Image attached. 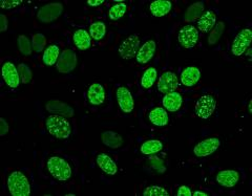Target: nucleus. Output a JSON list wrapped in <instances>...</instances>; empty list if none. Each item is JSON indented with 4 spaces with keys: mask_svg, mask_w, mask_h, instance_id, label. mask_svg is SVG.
<instances>
[{
    "mask_svg": "<svg viewBox=\"0 0 252 196\" xmlns=\"http://www.w3.org/2000/svg\"><path fill=\"white\" fill-rule=\"evenodd\" d=\"M163 143L160 140H148L142 143L140 146V151L142 154L152 155L162 151Z\"/></svg>",
    "mask_w": 252,
    "mask_h": 196,
    "instance_id": "nucleus-27",
    "label": "nucleus"
},
{
    "mask_svg": "<svg viewBox=\"0 0 252 196\" xmlns=\"http://www.w3.org/2000/svg\"><path fill=\"white\" fill-rule=\"evenodd\" d=\"M139 49H140V39L138 35H130L120 44L119 54L122 59L130 60L137 56Z\"/></svg>",
    "mask_w": 252,
    "mask_h": 196,
    "instance_id": "nucleus-8",
    "label": "nucleus"
},
{
    "mask_svg": "<svg viewBox=\"0 0 252 196\" xmlns=\"http://www.w3.org/2000/svg\"><path fill=\"white\" fill-rule=\"evenodd\" d=\"M90 35L93 40L94 41H100L104 38L106 34V26L105 23L102 21H96L91 25L90 27Z\"/></svg>",
    "mask_w": 252,
    "mask_h": 196,
    "instance_id": "nucleus-30",
    "label": "nucleus"
},
{
    "mask_svg": "<svg viewBox=\"0 0 252 196\" xmlns=\"http://www.w3.org/2000/svg\"><path fill=\"white\" fill-rule=\"evenodd\" d=\"M2 77L5 84L11 88H18L21 83L18 68L10 61H6L2 65Z\"/></svg>",
    "mask_w": 252,
    "mask_h": 196,
    "instance_id": "nucleus-12",
    "label": "nucleus"
},
{
    "mask_svg": "<svg viewBox=\"0 0 252 196\" xmlns=\"http://www.w3.org/2000/svg\"><path fill=\"white\" fill-rule=\"evenodd\" d=\"M158 72L155 67H148L141 77V86L144 89L152 88L157 81Z\"/></svg>",
    "mask_w": 252,
    "mask_h": 196,
    "instance_id": "nucleus-29",
    "label": "nucleus"
},
{
    "mask_svg": "<svg viewBox=\"0 0 252 196\" xmlns=\"http://www.w3.org/2000/svg\"><path fill=\"white\" fill-rule=\"evenodd\" d=\"M220 147V140L218 138H208L201 140L193 148V153L196 158H207L214 154Z\"/></svg>",
    "mask_w": 252,
    "mask_h": 196,
    "instance_id": "nucleus-9",
    "label": "nucleus"
},
{
    "mask_svg": "<svg viewBox=\"0 0 252 196\" xmlns=\"http://www.w3.org/2000/svg\"><path fill=\"white\" fill-rule=\"evenodd\" d=\"M177 195L178 196H191L192 192H191L190 188H189V187H187V186H181L179 189H178Z\"/></svg>",
    "mask_w": 252,
    "mask_h": 196,
    "instance_id": "nucleus-40",
    "label": "nucleus"
},
{
    "mask_svg": "<svg viewBox=\"0 0 252 196\" xmlns=\"http://www.w3.org/2000/svg\"><path fill=\"white\" fill-rule=\"evenodd\" d=\"M66 196H74V194H70L69 193V194H66Z\"/></svg>",
    "mask_w": 252,
    "mask_h": 196,
    "instance_id": "nucleus-45",
    "label": "nucleus"
},
{
    "mask_svg": "<svg viewBox=\"0 0 252 196\" xmlns=\"http://www.w3.org/2000/svg\"><path fill=\"white\" fill-rule=\"evenodd\" d=\"M252 33L250 28H244L235 36L231 44V53L234 57H240L246 53L251 43Z\"/></svg>",
    "mask_w": 252,
    "mask_h": 196,
    "instance_id": "nucleus-5",
    "label": "nucleus"
},
{
    "mask_svg": "<svg viewBox=\"0 0 252 196\" xmlns=\"http://www.w3.org/2000/svg\"><path fill=\"white\" fill-rule=\"evenodd\" d=\"M178 41L184 49H193L199 41V30L191 25L183 27L179 30Z\"/></svg>",
    "mask_w": 252,
    "mask_h": 196,
    "instance_id": "nucleus-6",
    "label": "nucleus"
},
{
    "mask_svg": "<svg viewBox=\"0 0 252 196\" xmlns=\"http://www.w3.org/2000/svg\"><path fill=\"white\" fill-rule=\"evenodd\" d=\"M127 12V4L121 1L113 5L108 11V17L112 20H119Z\"/></svg>",
    "mask_w": 252,
    "mask_h": 196,
    "instance_id": "nucleus-31",
    "label": "nucleus"
},
{
    "mask_svg": "<svg viewBox=\"0 0 252 196\" xmlns=\"http://www.w3.org/2000/svg\"><path fill=\"white\" fill-rule=\"evenodd\" d=\"M102 142L112 149H118L123 145V139L115 131H105L102 135Z\"/></svg>",
    "mask_w": 252,
    "mask_h": 196,
    "instance_id": "nucleus-26",
    "label": "nucleus"
},
{
    "mask_svg": "<svg viewBox=\"0 0 252 196\" xmlns=\"http://www.w3.org/2000/svg\"><path fill=\"white\" fill-rule=\"evenodd\" d=\"M201 70L195 66H188L181 73V82L186 87H193L199 83Z\"/></svg>",
    "mask_w": 252,
    "mask_h": 196,
    "instance_id": "nucleus-20",
    "label": "nucleus"
},
{
    "mask_svg": "<svg viewBox=\"0 0 252 196\" xmlns=\"http://www.w3.org/2000/svg\"><path fill=\"white\" fill-rule=\"evenodd\" d=\"M73 42L78 50L86 51L89 50L92 45V37L88 30H85L83 28L77 29L73 35Z\"/></svg>",
    "mask_w": 252,
    "mask_h": 196,
    "instance_id": "nucleus-22",
    "label": "nucleus"
},
{
    "mask_svg": "<svg viewBox=\"0 0 252 196\" xmlns=\"http://www.w3.org/2000/svg\"><path fill=\"white\" fill-rule=\"evenodd\" d=\"M18 48L23 56H30L33 52V45H32L30 39L25 35H20L18 37Z\"/></svg>",
    "mask_w": 252,
    "mask_h": 196,
    "instance_id": "nucleus-33",
    "label": "nucleus"
},
{
    "mask_svg": "<svg viewBox=\"0 0 252 196\" xmlns=\"http://www.w3.org/2000/svg\"><path fill=\"white\" fill-rule=\"evenodd\" d=\"M96 163L98 167L107 175H116L118 172V166L113 158L107 153L100 152L96 156Z\"/></svg>",
    "mask_w": 252,
    "mask_h": 196,
    "instance_id": "nucleus-17",
    "label": "nucleus"
},
{
    "mask_svg": "<svg viewBox=\"0 0 252 196\" xmlns=\"http://www.w3.org/2000/svg\"><path fill=\"white\" fill-rule=\"evenodd\" d=\"M6 187L13 196H29L32 191L29 178L19 170H15L7 175Z\"/></svg>",
    "mask_w": 252,
    "mask_h": 196,
    "instance_id": "nucleus-3",
    "label": "nucleus"
},
{
    "mask_svg": "<svg viewBox=\"0 0 252 196\" xmlns=\"http://www.w3.org/2000/svg\"><path fill=\"white\" fill-rule=\"evenodd\" d=\"M148 119L158 127H164L169 123V115L164 107H155L148 113Z\"/></svg>",
    "mask_w": 252,
    "mask_h": 196,
    "instance_id": "nucleus-21",
    "label": "nucleus"
},
{
    "mask_svg": "<svg viewBox=\"0 0 252 196\" xmlns=\"http://www.w3.org/2000/svg\"><path fill=\"white\" fill-rule=\"evenodd\" d=\"M204 2H195L191 4L184 15V20L187 22H192L199 19L204 12Z\"/></svg>",
    "mask_w": 252,
    "mask_h": 196,
    "instance_id": "nucleus-28",
    "label": "nucleus"
},
{
    "mask_svg": "<svg viewBox=\"0 0 252 196\" xmlns=\"http://www.w3.org/2000/svg\"><path fill=\"white\" fill-rule=\"evenodd\" d=\"M148 164L154 170H156L157 172H160V173H163V172H165V170H166L164 162L159 158H157V156H155L153 159H149Z\"/></svg>",
    "mask_w": 252,
    "mask_h": 196,
    "instance_id": "nucleus-37",
    "label": "nucleus"
},
{
    "mask_svg": "<svg viewBox=\"0 0 252 196\" xmlns=\"http://www.w3.org/2000/svg\"><path fill=\"white\" fill-rule=\"evenodd\" d=\"M10 127H9V124L6 123V121L1 117L0 119V137H4L6 136L7 133H9Z\"/></svg>",
    "mask_w": 252,
    "mask_h": 196,
    "instance_id": "nucleus-39",
    "label": "nucleus"
},
{
    "mask_svg": "<svg viewBox=\"0 0 252 196\" xmlns=\"http://www.w3.org/2000/svg\"><path fill=\"white\" fill-rule=\"evenodd\" d=\"M18 72L20 75V80L21 83L23 84H29L32 81V70L31 68L25 64V63H20L18 65Z\"/></svg>",
    "mask_w": 252,
    "mask_h": 196,
    "instance_id": "nucleus-36",
    "label": "nucleus"
},
{
    "mask_svg": "<svg viewBox=\"0 0 252 196\" xmlns=\"http://www.w3.org/2000/svg\"><path fill=\"white\" fill-rule=\"evenodd\" d=\"M105 89L103 85L100 83H93L90 85V87L86 92V98L90 102L91 105L100 106L104 103L105 101Z\"/></svg>",
    "mask_w": 252,
    "mask_h": 196,
    "instance_id": "nucleus-14",
    "label": "nucleus"
},
{
    "mask_svg": "<svg viewBox=\"0 0 252 196\" xmlns=\"http://www.w3.org/2000/svg\"><path fill=\"white\" fill-rule=\"evenodd\" d=\"M45 167L51 176L58 182H68L74 176L73 164L60 154H52L47 156Z\"/></svg>",
    "mask_w": 252,
    "mask_h": 196,
    "instance_id": "nucleus-1",
    "label": "nucleus"
},
{
    "mask_svg": "<svg viewBox=\"0 0 252 196\" xmlns=\"http://www.w3.org/2000/svg\"><path fill=\"white\" fill-rule=\"evenodd\" d=\"M179 86L178 76L172 72H166L162 74L159 82H158V90L166 95L168 92L176 91Z\"/></svg>",
    "mask_w": 252,
    "mask_h": 196,
    "instance_id": "nucleus-13",
    "label": "nucleus"
},
{
    "mask_svg": "<svg viewBox=\"0 0 252 196\" xmlns=\"http://www.w3.org/2000/svg\"><path fill=\"white\" fill-rule=\"evenodd\" d=\"M172 4L168 0H156L149 5V11L155 17H164L171 11Z\"/></svg>",
    "mask_w": 252,
    "mask_h": 196,
    "instance_id": "nucleus-23",
    "label": "nucleus"
},
{
    "mask_svg": "<svg viewBox=\"0 0 252 196\" xmlns=\"http://www.w3.org/2000/svg\"><path fill=\"white\" fill-rule=\"evenodd\" d=\"M162 104H163V107L166 109L167 112H176L180 111V108L182 107L183 98L181 96V93H179L178 91L168 92L164 96L162 100Z\"/></svg>",
    "mask_w": 252,
    "mask_h": 196,
    "instance_id": "nucleus-19",
    "label": "nucleus"
},
{
    "mask_svg": "<svg viewBox=\"0 0 252 196\" xmlns=\"http://www.w3.org/2000/svg\"><path fill=\"white\" fill-rule=\"evenodd\" d=\"M32 45H33V50L35 53H41L46 45L45 36L40 33L33 35V39H32Z\"/></svg>",
    "mask_w": 252,
    "mask_h": 196,
    "instance_id": "nucleus-34",
    "label": "nucleus"
},
{
    "mask_svg": "<svg viewBox=\"0 0 252 196\" xmlns=\"http://www.w3.org/2000/svg\"><path fill=\"white\" fill-rule=\"evenodd\" d=\"M144 196H168L169 193L166 189L160 186H149L143 192Z\"/></svg>",
    "mask_w": 252,
    "mask_h": 196,
    "instance_id": "nucleus-35",
    "label": "nucleus"
},
{
    "mask_svg": "<svg viewBox=\"0 0 252 196\" xmlns=\"http://www.w3.org/2000/svg\"><path fill=\"white\" fill-rule=\"evenodd\" d=\"M192 195L194 196H208L209 194L206 192H203V191H195L194 193H192Z\"/></svg>",
    "mask_w": 252,
    "mask_h": 196,
    "instance_id": "nucleus-43",
    "label": "nucleus"
},
{
    "mask_svg": "<svg viewBox=\"0 0 252 196\" xmlns=\"http://www.w3.org/2000/svg\"><path fill=\"white\" fill-rule=\"evenodd\" d=\"M217 108V100L211 95H204L196 101L194 112L200 119H209Z\"/></svg>",
    "mask_w": 252,
    "mask_h": 196,
    "instance_id": "nucleus-4",
    "label": "nucleus"
},
{
    "mask_svg": "<svg viewBox=\"0 0 252 196\" xmlns=\"http://www.w3.org/2000/svg\"><path fill=\"white\" fill-rule=\"evenodd\" d=\"M60 57V49L56 44L49 45L42 55V62L46 66L56 65Z\"/></svg>",
    "mask_w": 252,
    "mask_h": 196,
    "instance_id": "nucleus-25",
    "label": "nucleus"
},
{
    "mask_svg": "<svg viewBox=\"0 0 252 196\" xmlns=\"http://www.w3.org/2000/svg\"><path fill=\"white\" fill-rule=\"evenodd\" d=\"M248 112H249V113L252 112V111H251V101H249V103H248Z\"/></svg>",
    "mask_w": 252,
    "mask_h": 196,
    "instance_id": "nucleus-44",
    "label": "nucleus"
},
{
    "mask_svg": "<svg viewBox=\"0 0 252 196\" xmlns=\"http://www.w3.org/2000/svg\"><path fill=\"white\" fill-rule=\"evenodd\" d=\"M217 25V14L214 11L205 12L198 20V28L204 33H208Z\"/></svg>",
    "mask_w": 252,
    "mask_h": 196,
    "instance_id": "nucleus-24",
    "label": "nucleus"
},
{
    "mask_svg": "<svg viewBox=\"0 0 252 196\" xmlns=\"http://www.w3.org/2000/svg\"><path fill=\"white\" fill-rule=\"evenodd\" d=\"M0 26H1V28H0V30H1L2 33L5 32L6 28H7V18H6L5 15H3V14L0 15Z\"/></svg>",
    "mask_w": 252,
    "mask_h": 196,
    "instance_id": "nucleus-41",
    "label": "nucleus"
},
{
    "mask_svg": "<svg viewBox=\"0 0 252 196\" xmlns=\"http://www.w3.org/2000/svg\"><path fill=\"white\" fill-rule=\"evenodd\" d=\"M116 98L120 109L124 113L132 112L133 108H135V100H133L131 92L127 87H125V86L118 87L116 90Z\"/></svg>",
    "mask_w": 252,
    "mask_h": 196,
    "instance_id": "nucleus-11",
    "label": "nucleus"
},
{
    "mask_svg": "<svg viewBox=\"0 0 252 196\" xmlns=\"http://www.w3.org/2000/svg\"><path fill=\"white\" fill-rule=\"evenodd\" d=\"M103 3H104V0H89L88 1V4L90 6H99Z\"/></svg>",
    "mask_w": 252,
    "mask_h": 196,
    "instance_id": "nucleus-42",
    "label": "nucleus"
},
{
    "mask_svg": "<svg viewBox=\"0 0 252 196\" xmlns=\"http://www.w3.org/2000/svg\"><path fill=\"white\" fill-rule=\"evenodd\" d=\"M63 13V4L52 2L39 9L37 12V19L42 23H50L58 19Z\"/></svg>",
    "mask_w": 252,
    "mask_h": 196,
    "instance_id": "nucleus-7",
    "label": "nucleus"
},
{
    "mask_svg": "<svg viewBox=\"0 0 252 196\" xmlns=\"http://www.w3.org/2000/svg\"><path fill=\"white\" fill-rule=\"evenodd\" d=\"M216 182L220 186L232 188L240 182V173L235 170H222L216 176Z\"/></svg>",
    "mask_w": 252,
    "mask_h": 196,
    "instance_id": "nucleus-15",
    "label": "nucleus"
},
{
    "mask_svg": "<svg viewBox=\"0 0 252 196\" xmlns=\"http://www.w3.org/2000/svg\"><path fill=\"white\" fill-rule=\"evenodd\" d=\"M157 52V43L155 40H147L138 51L136 59L138 63L146 64L151 61L156 55Z\"/></svg>",
    "mask_w": 252,
    "mask_h": 196,
    "instance_id": "nucleus-16",
    "label": "nucleus"
},
{
    "mask_svg": "<svg viewBox=\"0 0 252 196\" xmlns=\"http://www.w3.org/2000/svg\"><path fill=\"white\" fill-rule=\"evenodd\" d=\"M77 66V56L72 50H64L61 54L56 64V68L61 74H69Z\"/></svg>",
    "mask_w": 252,
    "mask_h": 196,
    "instance_id": "nucleus-10",
    "label": "nucleus"
},
{
    "mask_svg": "<svg viewBox=\"0 0 252 196\" xmlns=\"http://www.w3.org/2000/svg\"><path fill=\"white\" fill-rule=\"evenodd\" d=\"M225 29V23L224 22H219L216 25V27L211 29L210 35L208 36V44L209 45H215L219 40L220 36L223 35Z\"/></svg>",
    "mask_w": 252,
    "mask_h": 196,
    "instance_id": "nucleus-32",
    "label": "nucleus"
},
{
    "mask_svg": "<svg viewBox=\"0 0 252 196\" xmlns=\"http://www.w3.org/2000/svg\"><path fill=\"white\" fill-rule=\"evenodd\" d=\"M45 109L51 114L61 115L64 117H72L74 115V109L67 105L66 103H63L60 101H51L49 103H46Z\"/></svg>",
    "mask_w": 252,
    "mask_h": 196,
    "instance_id": "nucleus-18",
    "label": "nucleus"
},
{
    "mask_svg": "<svg viewBox=\"0 0 252 196\" xmlns=\"http://www.w3.org/2000/svg\"><path fill=\"white\" fill-rule=\"evenodd\" d=\"M21 3V0H4L1 2V7L3 10H13L18 7Z\"/></svg>",
    "mask_w": 252,
    "mask_h": 196,
    "instance_id": "nucleus-38",
    "label": "nucleus"
},
{
    "mask_svg": "<svg viewBox=\"0 0 252 196\" xmlns=\"http://www.w3.org/2000/svg\"><path fill=\"white\" fill-rule=\"evenodd\" d=\"M46 131L54 138L59 140H66L73 132L72 125H70L67 117L51 114L45 120Z\"/></svg>",
    "mask_w": 252,
    "mask_h": 196,
    "instance_id": "nucleus-2",
    "label": "nucleus"
}]
</instances>
